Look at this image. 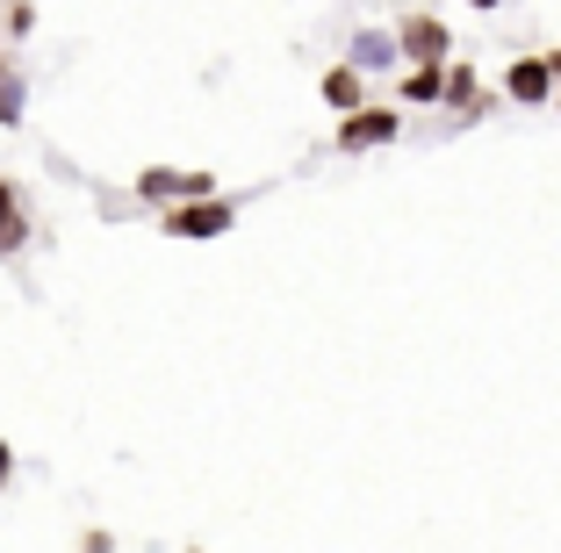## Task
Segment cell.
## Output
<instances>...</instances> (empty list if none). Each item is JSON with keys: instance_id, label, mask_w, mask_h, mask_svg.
I'll return each instance as SVG.
<instances>
[{"instance_id": "3957f363", "label": "cell", "mask_w": 561, "mask_h": 553, "mask_svg": "<svg viewBox=\"0 0 561 553\" xmlns=\"http://www.w3.org/2000/svg\"><path fill=\"white\" fill-rule=\"evenodd\" d=\"M397 50L411 66H446V50H454V30L439 15H403L397 22Z\"/></svg>"}, {"instance_id": "30bf717a", "label": "cell", "mask_w": 561, "mask_h": 553, "mask_svg": "<svg viewBox=\"0 0 561 553\" xmlns=\"http://www.w3.org/2000/svg\"><path fill=\"white\" fill-rule=\"evenodd\" d=\"M446 101H454V108H482V87H476L468 66H446Z\"/></svg>"}, {"instance_id": "5bb4252c", "label": "cell", "mask_w": 561, "mask_h": 553, "mask_svg": "<svg viewBox=\"0 0 561 553\" xmlns=\"http://www.w3.org/2000/svg\"><path fill=\"white\" fill-rule=\"evenodd\" d=\"M0 80H8V50H0Z\"/></svg>"}, {"instance_id": "9a60e30c", "label": "cell", "mask_w": 561, "mask_h": 553, "mask_svg": "<svg viewBox=\"0 0 561 553\" xmlns=\"http://www.w3.org/2000/svg\"><path fill=\"white\" fill-rule=\"evenodd\" d=\"M554 108H561V80H554Z\"/></svg>"}, {"instance_id": "277c9868", "label": "cell", "mask_w": 561, "mask_h": 553, "mask_svg": "<svg viewBox=\"0 0 561 553\" xmlns=\"http://www.w3.org/2000/svg\"><path fill=\"white\" fill-rule=\"evenodd\" d=\"M30 238H36L30 201H22V187H15V180L0 173V260H22V252H30Z\"/></svg>"}, {"instance_id": "5b68a950", "label": "cell", "mask_w": 561, "mask_h": 553, "mask_svg": "<svg viewBox=\"0 0 561 553\" xmlns=\"http://www.w3.org/2000/svg\"><path fill=\"white\" fill-rule=\"evenodd\" d=\"M504 101H518V108H554V66H547V58H518V66L504 72Z\"/></svg>"}, {"instance_id": "4fadbf2b", "label": "cell", "mask_w": 561, "mask_h": 553, "mask_svg": "<svg viewBox=\"0 0 561 553\" xmlns=\"http://www.w3.org/2000/svg\"><path fill=\"white\" fill-rule=\"evenodd\" d=\"M468 8H476V15H490V8H504V0H468Z\"/></svg>"}, {"instance_id": "9c48e42d", "label": "cell", "mask_w": 561, "mask_h": 553, "mask_svg": "<svg viewBox=\"0 0 561 553\" xmlns=\"http://www.w3.org/2000/svg\"><path fill=\"white\" fill-rule=\"evenodd\" d=\"M389 58H397V36H381V30H360V36H353V66H360V72L389 66Z\"/></svg>"}, {"instance_id": "52a82bcc", "label": "cell", "mask_w": 561, "mask_h": 553, "mask_svg": "<svg viewBox=\"0 0 561 553\" xmlns=\"http://www.w3.org/2000/svg\"><path fill=\"white\" fill-rule=\"evenodd\" d=\"M317 94L331 101V115H346V108H360V101H367V72L346 58V66H331L324 80H317Z\"/></svg>"}, {"instance_id": "6da1fadb", "label": "cell", "mask_w": 561, "mask_h": 553, "mask_svg": "<svg viewBox=\"0 0 561 553\" xmlns=\"http://www.w3.org/2000/svg\"><path fill=\"white\" fill-rule=\"evenodd\" d=\"M397 137H403V108H397V101H360V108L339 115V151H346V159L397 145Z\"/></svg>"}, {"instance_id": "ba28073f", "label": "cell", "mask_w": 561, "mask_h": 553, "mask_svg": "<svg viewBox=\"0 0 561 553\" xmlns=\"http://www.w3.org/2000/svg\"><path fill=\"white\" fill-rule=\"evenodd\" d=\"M397 101H446V66H411L397 87Z\"/></svg>"}, {"instance_id": "7c38bea8", "label": "cell", "mask_w": 561, "mask_h": 553, "mask_svg": "<svg viewBox=\"0 0 561 553\" xmlns=\"http://www.w3.org/2000/svg\"><path fill=\"white\" fill-rule=\"evenodd\" d=\"M8 482H15V446L0 439V488H8Z\"/></svg>"}, {"instance_id": "8992f818", "label": "cell", "mask_w": 561, "mask_h": 553, "mask_svg": "<svg viewBox=\"0 0 561 553\" xmlns=\"http://www.w3.org/2000/svg\"><path fill=\"white\" fill-rule=\"evenodd\" d=\"M216 180L209 173H173V165H145L137 173V195L151 201V209H165V201H181V195H209Z\"/></svg>"}, {"instance_id": "8fae6325", "label": "cell", "mask_w": 561, "mask_h": 553, "mask_svg": "<svg viewBox=\"0 0 561 553\" xmlns=\"http://www.w3.org/2000/svg\"><path fill=\"white\" fill-rule=\"evenodd\" d=\"M15 123H22V87L0 80V130H15Z\"/></svg>"}, {"instance_id": "7a4b0ae2", "label": "cell", "mask_w": 561, "mask_h": 553, "mask_svg": "<svg viewBox=\"0 0 561 553\" xmlns=\"http://www.w3.org/2000/svg\"><path fill=\"white\" fill-rule=\"evenodd\" d=\"M159 223H165V238H224V230L238 223V209L209 187V195H181V201H165Z\"/></svg>"}]
</instances>
